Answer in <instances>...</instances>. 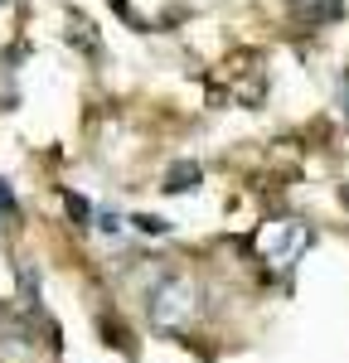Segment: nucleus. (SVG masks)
<instances>
[{
    "label": "nucleus",
    "instance_id": "20e7f679",
    "mask_svg": "<svg viewBox=\"0 0 349 363\" xmlns=\"http://www.w3.org/2000/svg\"><path fill=\"white\" fill-rule=\"evenodd\" d=\"M194 179H199V169H194V165H174V169H170V184H165V189H189Z\"/></svg>",
    "mask_w": 349,
    "mask_h": 363
},
{
    "label": "nucleus",
    "instance_id": "7ed1b4c3",
    "mask_svg": "<svg viewBox=\"0 0 349 363\" xmlns=\"http://www.w3.org/2000/svg\"><path fill=\"white\" fill-rule=\"evenodd\" d=\"M20 218V203H15V194H10V184L0 179V228H10Z\"/></svg>",
    "mask_w": 349,
    "mask_h": 363
},
{
    "label": "nucleus",
    "instance_id": "f257e3e1",
    "mask_svg": "<svg viewBox=\"0 0 349 363\" xmlns=\"http://www.w3.org/2000/svg\"><path fill=\"white\" fill-rule=\"evenodd\" d=\"M194 310H199V286L189 277H160L150 286V296H145V315H150L155 330H179V325H189Z\"/></svg>",
    "mask_w": 349,
    "mask_h": 363
},
{
    "label": "nucleus",
    "instance_id": "39448f33",
    "mask_svg": "<svg viewBox=\"0 0 349 363\" xmlns=\"http://www.w3.org/2000/svg\"><path fill=\"white\" fill-rule=\"evenodd\" d=\"M0 5H5V0H0Z\"/></svg>",
    "mask_w": 349,
    "mask_h": 363
},
{
    "label": "nucleus",
    "instance_id": "f03ea898",
    "mask_svg": "<svg viewBox=\"0 0 349 363\" xmlns=\"http://www.w3.org/2000/svg\"><path fill=\"white\" fill-rule=\"evenodd\" d=\"M291 15H301L306 25H325V20H340L345 5L340 0H291Z\"/></svg>",
    "mask_w": 349,
    "mask_h": 363
}]
</instances>
